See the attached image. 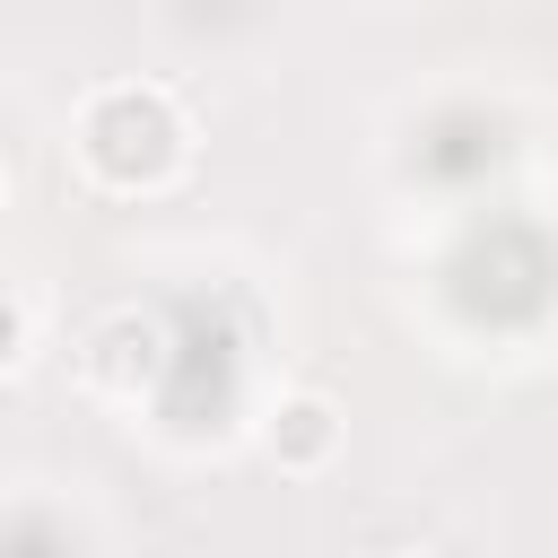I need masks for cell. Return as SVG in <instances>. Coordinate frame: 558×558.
I'll use <instances>...</instances> for the list:
<instances>
[{"instance_id":"6da1fadb","label":"cell","mask_w":558,"mask_h":558,"mask_svg":"<svg viewBox=\"0 0 558 558\" xmlns=\"http://www.w3.org/2000/svg\"><path fill=\"white\" fill-rule=\"evenodd\" d=\"M331 436H340V427H331V401H314V392H305V401H288V410H279L270 453H279L288 471H314V462L331 453Z\"/></svg>"}]
</instances>
